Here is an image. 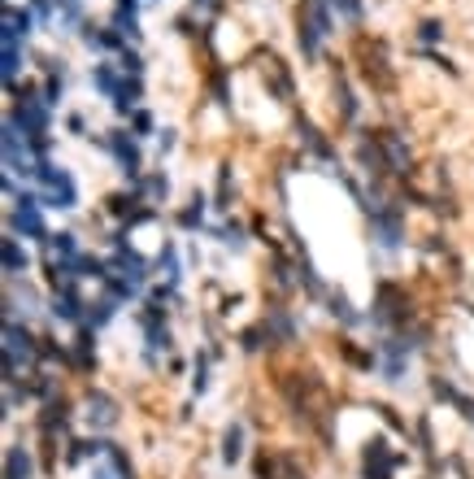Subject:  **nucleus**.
Here are the masks:
<instances>
[{
  "instance_id": "f257e3e1",
  "label": "nucleus",
  "mask_w": 474,
  "mask_h": 479,
  "mask_svg": "<svg viewBox=\"0 0 474 479\" xmlns=\"http://www.w3.org/2000/svg\"><path fill=\"white\" fill-rule=\"evenodd\" d=\"M31 188L40 192V201L44 209H78V183L75 175L66 170V166H57V161H35V170H31Z\"/></svg>"
},
{
  "instance_id": "f03ea898",
  "label": "nucleus",
  "mask_w": 474,
  "mask_h": 479,
  "mask_svg": "<svg viewBox=\"0 0 474 479\" xmlns=\"http://www.w3.org/2000/svg\"><path fill=\"white\" fill-rule=\"evenodd\" d=\"M335 31V9L331 0H300V14H296V44L305 52V61H318L326 35Z\"/></svg>"
},
{
  "instance_id": "7ed1b4c3",
  "label": "nucleus",
  "mask_w": 474,
  "mask_h": 479,
  "mask_svg": "<svg viewBox=\"0 0 474 479\" xmlns=\"http://www.w3.org/2000/svg\"><path fill=\"white\" fill-rule=\"evenodd\" d=\"M40 209H44V201H40L35 188L18 192L14 205H9V231L14 235H31V240H49V227H44V214Z\"/></svg>"
},
{
  "instance_id": "20e7f679",
  "label": "nucleus",
  "mask_w": 474,
  "mask_h": 479,
  "mask_svg": "<svg viewBox=\"0 0 474 479\" xmlns=\"http://www.w3.org/2000/svg\"><path fill=\"white\" fill-rule=\"evenodd\" d=\"M105 149L114 152V161L123 166V175L131 179V188L144 179V152H140V135H135V131H109V135H105Z\"/></svg>"
},
{
  "instance_id": "39448f33",
  "label": "nucleus",
  "mask_w": 474,
  "mask_h": 479,
  "mask_svg": "<svg viewBox=\"0 0 474 479\" xmlns=\"http://www.w3.org/2000/svg\"><path fill=\"white\" fill-rule=\"evenodd\" d=\"M78 40H83V44H87L92 52H114V57H118V52L131 44V40H126V35L114 23H105V26L83 23V26H78Z\"/></svg>"
},
{
  "instance_id": "423d86ee",
  "label": "nucleus",
  "mask_w": 474,
  "mask_h": 479,
  "mask_svg": "<svg viewBox=\"0 0 474 479\" xmlns=\"http://www.w3.org/2000/svg\"><path fill=\"white\" fill-rule=\"evenodd\" d=\"M140 5H144V0H114V14H109V23L118 26L131 44H140V35H144V26H140Z\"/></svg>"
},
{
  "instance_id": "0eeeda50",
  "label": "nucleus",
  "mask_w": 474,
  "mask_h": 479,
  "mask_svg": "<svg viewBox=\"0 0 474 479\" xmlns=\"http://www.w3.org/2000/svg\"><path fill=\"white\" fill-rule=\"evenodd\" d=\"M123 88H126V75L118 70V61H96V66H92V92L114 101Z\"/></svg>"
},
{
  "instance_id": "6e6552de",
  "label": "nucleus",
  "mask_w": 474,
  "mask_h": 479,
  "mask_svg": "<svg viewBox=\"0 0 474 479\" xmlns=\"http://www.w3.org/2000/svg\"><path fill=\"white\" fill-rule=\"evenodd\" d=\"M0 257H5V275H9V279H23L26 266H31V253L23 249V240H18L14 231L0 240Z\"/></svg>"
},
{
  "instance_id": "1a4fd4ad",
  "label": "nucleus",
  "mask_w": 474,
  "mask_h": 479,
  "mask_svg": "<svg viewBox=\"0 0 474 479\" xmlns=\"http://www.w3.org/2000/svg\"><path fill=\"white\" fill-rule=\"evenodd\" d=\"M26 66V44H5V61H0V75H5V88L14 92L18 88V75Z\"/></svg>"
},
{
  "instance_id": "9d476101",
  "label": "nucleus",
  "mask_w": 474,
  "mask_h": 479,
  "mask_svg": "<svg viewBox=\"0 0 474 479\" xmlns=\"http://www.w3.org/2000/svg\"><path fill=\"white\" fill-rule=\"evenodd\" d=\"M52 314L66 318V323H78V318H83V301L75 297V288H61V292L52 297Z\"/></svg>"
},
{
  "instance_id": "9b49d317",
  "label": "nucleus",
  "mask_w": 474,
  "mask_h": 479,
  "mask_svg": "<svg viewBox=\"0 0 474 479\" xmlns=\"http://www.w3.org/2000/svg\"><path fill=\"white\" fill-rule=\"evenodd\" d=\"M57 23L66 26V31H78V26L87 23V5L83 0H57Z\"/></svg>"
},
{
  "instance_id": "f8f14e48",
  "label": "nucleus",
  "mask_w": 474,
  "mask_h": 479,
  "mask_svg": "<svg viewBox=\"0 0 474 479\" xmlns=\"http://www.w3.org/2000/svg\"><path fill=\"white\" fill-rule=\"evenodd\" d=\"M118 70H123V75L144 78V70H149V61H144V52H140V44H126V49L118 52Z\"/></svg>"
},
{
  "instance_id": "ddd939ff",
  "label": "nucleus",
  "mask_w": 474,
  "mask_h": 479,
  "mask_svg": "<svg viewBox=\"0 0 474 479\" xmlns=\"http://www.w3.org/2000/svg\"><path fill=\"white\" fill-rule=\"evenodd\" d=\"M44 244H49L57 257H66V262H70V257H83V253H78V235H70V231H57V235H49Z\"/></svg>"
},
{
  "instance_id": "4468645a",
  "label": "nucleus",
  "mask_w": 474,
  "mask_h": 479,
  "mask_svg": "<svg viewBox=\"0 0 474 479\" xmlns=\"http://www.w3.org/2000/svg\"><path fill=\"white\" fill-rule=\"evenodd\" d=\"M200 223H205V197L196 192V197H192V205L178 214V227H183V231H200Z\"/></svg>"
},
{
  "instance_id": "2eb2a0df",
  "label": "nucleus",
  "mask_w": 474,
  "mask_h": 479,
  "mask_svg": "<svg viewBox=\"0 0 474 479\" xmlns=\"http://www.w3.org/2000/svg\"><path fill=\"white\" fill-rule=\"evenodd\" d=\"M114 309H118V297H105V301L87 305V327H105L114 318Z\"/></svg>"
},
{
  "instance_id": "dca6fc26",
  "label": "nucleus",
  "mask_w": 474,
  "mask_h": 479,
  "mask_svg": "<svg viewBox=\"0 0 474 479\" xmlns=\"http://www.w3.org/2000/svg\"><path fill=\"white\" fill-rule=\"evenodd\" d=\"M135 192L157 201V197H166V192H170V179H166V175H149V179H140V183H135Z\"/></svg>"
},
{
  "instance_id": "f3484780",
  "label": "nucleus",
  "mask_w": 474,
  "mask_h": 479,
  "mask_svg": "<svg viewBox=\"0 0 474 479\" xmlns=\"http://www.w3.org/2000/svg\"><path fill=\"white\" fill-rule=\"evenodd\" d=\"M331 9H335V18H344V23H361V14H366L361 0H331Z\"/></svg>"
},
{
  "instance_id": "a211bd4d",
  "label": "nucleus",
  "mask_w": 474,
  "mask_h": 479,
  "mask_svg": "<svg viewBox=\"0 0 474 479\" xmlns=\"http://www.w3.org/2000/svg\"><path fill=\"white\" fill-rule=\"evenodd\" d=\"M26 5H31V14L40 18V26L57 23V0H26Z\"/></svg>"
},
{
  "instance_id": "6ab92c4d",
  "label": "nucleus",
  "mask_w": 474,
  "mask_h": 479,
  "mask_svg": "<svg viewBox=\"0 0 474 479\" xmlns=\"http://www.w3.org/2000/svg\"><path fill=\"white\" fill-rule=\"evenodd\" d=\"M9 479H31V457L23 449H9Z\"/></svg>"
},
{
  "instance_id": "aec40b11",
  "label": "nucleus",
  "mask_w": 474,
  "mask_h": 479,
  "mask_svg": "<svg viewBox=\"0 0 474 479\" xmlns=\"http://www.w3.org/2000/svg\"><path fill=\"white\" fill-rule=\"evenodd\" d=\"M418 40H423V44H440V40H444V23H435V18L418 23Z\"/></svg>"
},
{
  "instance_id": "412c9836",
  "label": "nucleus",
  "mask_w": 474,
  "mask_h": 479,
  "mask_svg": "<svg viewBox=\"0 0 474 479\" xmlns=\"http://www.w3.org/2000/svg\"><path fill=\"white\" fill-rule=\"evenodd\" d=\"M152 114L149 109H144V105H140V109H135V114H131V131H135V135H140V140H144V135H152Z\"/></svg>"
},
{
  "instance_id": "4be33fe9",
  "label": "nucleus",
  "mask_w": 474,
  "mask_h": 479,
  "mask_svg": "<svg viewBox=\"0 0 474 479\" xmlns=\"http://www.w3.org/2000/svg\"><path fill=\"white\" fill-rule=\"evenodd\" d=\"M331 309H335V318L357 323V314H352V305H349V297H344V292H335V297H331Z\"/></svg>"
},
{
  "instance_id": "5701e85b",
  "label": "nucleus",
  "mask_w": 474,
  "mask_h": 479,
  "mask_svg": "<svg viewBox=\"0 0 474 479\" xmlns=\"http://www.w3.org/2000/svg\"><path fill=\"white\" fill-rule=\"evenodd\" d=\"M223 244H226V249H244V231H240V227H223Z\"/></svg>"
},
{
  "instance_id": "b1692460",
  "label": "nucleus",
  "mask_w": 474,
  "mask_h": 479,
  "mask_svg": "<svg viewBox=\"0 0 474 479\" xmlns=\"http://www.w3.org/2000/svg\"><path fill=\"white\" fill-rule=\"evenodd\" d=\"M157 135H161V140H157V149H161V157H166V152H175V144H178L175 135H178V131H170V126H166V131H157Z\"/></svg>"
},
{
  "instance_id": "393cba45",
  "label": "nucleus",
  "mask_w": 474,
  "mask_h": 479,
  "mask_svg": "<svg viewBox=\"0 0 474 479\" xmlns=\"http://www.w3.org/2000/svg\"><path fill=\"white\" fill-rule=\"evenodd\" d=\"M192 9H196V14H205V18H214V14L223 9V0H192Z\"/></svg>"
},
{
  "instance_id": "a878e982",
  "label": "nucleus",
  "mask_w": 474,
  "mask_h": 479,
  "mask_svg": "<svg viewBox=\"0 0 474 479\" xmlns=\"http://www.w3.org/2000/svg\"><path fill=\"white\" fill-rule=\"evenodd\" d=\"M240 457V428L226 431V462H235Z\"/></svg>"
},
{
  "instance_id": "bb28decb",
  "label": "nucleus",
  "mask_w": 474,
  "mask_h": 479,
  "mask_svg": "<svg viewBox=\"0 0 474 479\" xmlns=\"http://www.w3.org/2000/svg\"><path fill=\"white\" fill-rule=\"evenodd\" d=\"M66 126H70L75 135H83V131H87V123H83V114H70V118H66Z\"/></svg>"
},
{
  "instance_id": "cd10ccee",
  "label": "nucleus",
  "mask_w": 474,
  "mask_h": 479,
  "mask_svg": "<svg viewBox=\"0 0 474 479\" xmlns=\"http://www.w3.org/2000/svg\"><path fill=\"white\" fill-rule=\"evenodd\" d=\"M149 5H157V0H149Z\"/></svg>"
}]
</instances>
